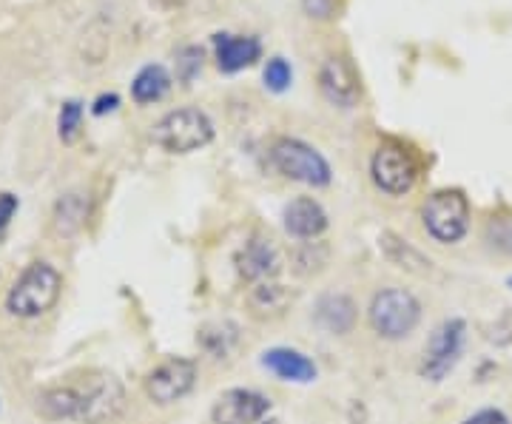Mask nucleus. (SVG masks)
<instances>
[{
    "instance_id": "1",
    "label": "nucleus",
    "mask_w": 512,
    "mask_h": 424,
    "mask_svg": "<svg viewBox=\"0 0 512 424\" xmlns=\"http://www.w3.org/2000/svg\"><path fill=\"white\" fill-rule=\"evenodd\" d=\"M37 407L49 419H74L83 424H106L126 407V390L111 373H89L83 385L46 390Z\"/></svg>"
},
{
    "instance_id": "2",
    "label": "nucleus",
    "mask_w": 512,
    "mask_h": 424,
    "mask_svg": "<svg viewBox=\"0 0 512 424\" xmlns=\"http://www.w3.org/2000/svg\"><path fill=\"white\" fill-rule=\"evenodd\" d=\"M60 288H63V279L49 262H32L12 285V291L6 296V308L23 319L46 314L57 302Z\"/></svg>"
},
{
    "instance_id": "23",
    "label": "nucleus",
    "mask_w": 512,
    "mask_h": 424,
    "mask_svg": "<svg viewBox=\"0 0 512 424\" xmlns=\"http://www.w3.org/2000/svg\"><path fill=\"white\" fill-rule=\"evenodd\" d=\"M291 77V66H288L282 57L268 60V66H265V86H268L271 92H285V89L291 86Z\"/></svg>"
},
{
    "instance_id": "29",
    "label": "nucleus",
    "mask_w": 512,
    "mask_h": 424,
    "mask_svg": "<svg viewBox=\"0 0 512 424\" xmlns=\"http://www.w3.org/2000/svg\"><path fill=\"white\" fill-rule=\"evenodd\" d=\"M262 424H282V422H276V419H268V422H262Z\"/></svg>"
},
{
    "instance_id": "26",
    "label": "nucleus",
    "mask_w": 512,
    "mask_h": 424,
    "mask_svg": "<svg viewBox=\"0 0 512 424\" xmlns=\"http://www.w3.org/2000/svg\"><path fill=\"white\" fill-rule=\"evenodd\" d=\"M461 424H510V419H507L501 410L487 407V410H478V413H473L470 419H464Z\"/></svg>"
},
{
    "instance_id": "3",
    "label": "nucleus",
    "mask_w": 512,
    "mask_h": 424,
    "mask_svg": "<svg viewBox=\"0 0 512 424\" xmlns=\"http://www.w3.org/2000/svg\"><path fill=\"white\" fill-rule=\"evenodd\" d=\"M424 231L441 245H456L470 231V203L458 188H441L421 205Z\"/></svg>"
},
{
    "instance_id": "24",
    "label": "nucleus",
    "mask_w": 512,
    "mask_h": 424,
    "mask_svg": "<svg viewBox=\"0 0 512 424\" xmlns=\"http://www.w3.org/2000/svg\"><path fill=\"white\" fill-rule=\"evenodd\" d=\"M177 66H180V80H183V83H191V80H194V74L200 72L202 52L200 49H183V52H180V60H177Z\"/></svg>"
},
{
    "instance_id": "7",
    "label": "nucleus",
    "mask_w": 512,
    "mask_h": 424,
    "mask_svg": "<svg viewBox=\"0 0 512 424\" xmlns=\"http://www.w3.org/2000/svg\"><path fill=\"white\" fill-rule=\"evenodd\" d=\"M464 319H444L436 331L430 333L424 353H421L419 373L430 382H441L450 370L456 368L461 348H464Z\"/></svg>"
},
{
    "instance_id": "20",
    "label": "nucleus",
    "mask_w": 512,
    "mask_h": 424,
    "mask_svg": "<svg viewBox=\"0 0 512 424\" xmlns=\"http://www.w3.org/2000/svg\"><path fill=\"white\" fill-rule=\"evenodd\" d=\"M86 220V203H83V197L80 194H69V197H63L60 203H57V214H55V225L60 234H74L80 225Z\"/></svg>"
},
{
    "instance_id": "11",
    "label": "nucleus",
    "mask_w": 512,
    "mask_h": 424,
    "mask_svg": "<svg viewBox=\"0 0 512 424\" xmlns=\"http://www.w3.org/2000/svg\"><path fill=\"white\" fill-rule=\"evenodd\" d=\"M319 86L333 106L350 109L359 100V74L348 57H330L319 72Z\"/></svg>"
},
{
    "instance_id": "16",
    "label": "nucleus",
    "mask_w": 512,
    "mask_h": 424,
    "mask_svg": "<svg viewBox=\"0 0 512 424\" xmlns=\"http://www.w3.org/2000/svg\"><path fill=\"white\" fill-rule=\"evenodd\" d=\"M316 319L319 325L330 333H350L356 325V305L345 294H328L316 305Z\"/></svg>"
},
{
    "instance_id": "22",
    "label": "nucleus",
    "mask_w": 512,
    "mask_h": 424,
    "mask_svg": "<svg viewBox=\"0 0 512 424\" xmlns=\"http://www.w3.org/2000/svg\"><path fill=\"white\" fill-rule=\"evenodd\" d=\"M80 123H83V106L77 100L63 103V109H60V140L74 143L77 134H80Z\"/></svg>"
},
{
    "instance_id": "27",
    "label": "nucleus",
    "mask_w": 512,
    "mask_h": 424,
    "mask_svg": "<svg viewBox=\"0 0 512 424\" xmlns=\"http://www.w3.org/2000/svg\"><path fill=\"white\" fill-rule=\"evenodd\" d=\"M15 211H18V197L15 194H0V231L9 225Z\"/></svg>"
},
{
    "instance_id": "21",
    "label": "nucleus",
    "mask_w": 512,
    "mask_h": 424,
    "mask_svg": "<svg viewBox=\"0 0 512 424\" xmlns=\"http://www.w3.org/2000/svg\"><path fill=\"white\" fill-rule=\"evenodd\" d=\"M487 242L501 254H512V214H493L487 222Z\"/></svg>"
},
{
    "instance_id": "17",
    "label": "nucleus",
    "mask_w": 512,
    "mask_h": 424,
    "mask_svg": "<svg viewBox=\"0 0 512 424\" xmlns=\"http://www.w3.org/2000/svg\"><path fill=\"white\" fill-rule=\"evenodd\" d=\"M293 296L285 285H276V282H256L248 294V308L254 311V316H276L288 308Z\"/></svg>"
},
{
    "instance_id": "14",
    "label": "nucleus",
    "mask_w": 512,
    "mask_h": 424,
    "mask_svg": "<svg viewBox=\"0 0 512 424\" xmlns=\"http://www.w3.org/2000/svg\"><path fill=\"white\" fill-rule=\"evenodd\" d=\"M239 274L251 282H268L279 274V254L271 245V240H262V237H254V240L245 242V248L239 251L237 257Z\"/></svg>"
},
{
    "instance_id": "5",
    "label": "nucleus",
    "mask_w": 512,
    "mask_h": 424,
    "mask_svg": "<svg viewBox=\"0 0 512 424\" xmlns=\"http://www.w3.org/2000/svg\"><path fill=\"white\" fill-rule=\"evenodd\" d=\"M370 328L382 339H404L416 331L421 319V305L416 296L404 288H384L370 302Z\"/></svg>"
},
{
    "instance_id": "12",
    "label": "nucleus",
    "mask_w": 512,
    "mask_h": 424,
    "mask_svg": "<svg viewBox=\"0 0 512 424\" xmlns=\"http://www.w3.org/2000/svg\"><path fill=\"white\" fill-rule=\"evenodd\" d=\"M282 220H285V231L296 240H316L328 228V214L313 197H299L285 205Z\"/></svg>"
},
{
    "instance_id": "15",
    "label": "nucleus",
    "mask_w": 512,
    "mask_h": 424,
    "mask_svg": "<svg viewBox=\"0 0 512 424\" xmlns=\"http://www.w3.org/2000/svg\"><path fill=\"white\" fill-rule=\"evenodd\" d=\"M214 46H217V66L228 74L251 66L254 60H259V52H262L256 37L217 35L214 37Z\"/></svg>"
},
{
    "instance_id": "9",
    "label": "nucleus",
    "mask_w": 512,
    "mask_h": 424,
    "mask_svg": "<svg viewBox=\"0 0 512 424\" xmlns=\"http://www.w3.org/2000/svg\"><path fill=\"white\" fill-rule=\"evenodd\" d=\"M197 385V362L185 356H171L146 376V393L157 405H174L185 399Z\"/></svg>"
},
{
    "instance_id": "18",
    "label": "nucleus",
    "mask_w": 512,
    "mask_h": 424,
    "mask_svg": "<svg viewBox=\"0 0 512 424\" xmlns=\"http://www.w3.org/2000/svg\"><path fill=\"white\" fill-rule=\"evenodd\" d=\"M168 89H171V77H168L163 66H146L143 72L134 77V83H131V94H134L137 103L163 100Z\"/></svg>"
},
{
    "instance_id": "28",
    "label": "nucleus",
    "mask_w": 512,
    "mask_h": 424,
    "mask_svg": "<svg viewBox=\"0 0 512 424\" xmlns=\"http://www.w3.org/2000/svg\"><path fill=\"white\" fill-rule=\"evenodd\" d=\"M117 103H120V97L117 94H103V97H97L94 100V114H106V111L117 109Z\"/></svg>"
},
{
    "instance_id": "13",
    "label": "nucleus",
    "mask_w": 512,
    "mask_h": 424,
    "mask_svg": "<svg viewBox=\"0 0 512 424\" xmlns=\"http://www.w3.org/2000/svg\"><path fill=\"white\" fill-rule=\"evenodd\" d=\"M262 368L274 373L282 382H296V385H308L316 379V365L302 351L293 348H271L262 353Z\"/></svg>"
},
{
    "instance_id": "19",
    "label": "nucleus",
    "mask_w": 512,
    "mask_h": 424,
    "mask_svg": "<svg viewBox=\"0 0 512 424\" xmlns=\"http://www.w3.org/2000/svg\"><path fill=\"white\" fill-rule=\"evenodd\" d=\"M382 251L390 262H396L399 268H407V271H413V274H427V271H430V259L421 257L416 248H410V245L404 240H399L396 234H382Z\"/></svg>"
},
{
    "instance_id": "10",
    "label": "nucleus",
    "mask_w": 512,
    "mask_h": 424,
    "mask_svg": "<svg viewBox=\"0 0 512 424\" xmlns=\"http://www.w3.org/2000/svg\"><path fill=\"white\" fill-rule=\"evenodd\" d=\"M271 413V399L259 390L231 388L211 407L214 424H256Z\"/></svg>"
},
{
    "instance_id": "4",
    "label": "nucleus",
    "mask_w": 512,
    "mask_h": 424,
    "mask_svg": "<svg viewBox=\"0 0 512 424\" xmlns=\"http://www.w3.org/2000/svg\"><path fill=\"white\" fill-rule=\"evenodd\" d=\"M151 140L168 154H191L214 140V123L200 109L168 111L151 131Z\"/></svg>"
},
{
    "instance_id": "6",
    "label": "nucleus",
    "mask_w": 512,
    "mask_h": 424,
    "mask_svg": "<svg viewBox=\"0 0 512 424\" xmlns=\"http://www.w3.org/2000/svg\"><path fill=\"white\" fill-rule=\"evenodd\" d=\"M271 163L279 174H285L288 180L313 185V188H325L330 183L328 160L308 143L282 137L271 148Z\"/></svg>"
},
{
    "instance_id": "30",
    "label": "nucleus",
    "mask_w": 512,
    "mask_h": 424,
    "mask_svg": "<svg viewBox=\"0 0 512 424\" xmlns=\"http://www.w3.org/2000/svg\"><path fill=\"white\" fill-rule=\"evenodd\" d=\"M507 285H510V288H512V277H510V279H507Z\"/></svg>"
},
{
    "instance_id": "8",
    "label": "nucleus",
    "mask_w": 512,
    "mask_h": 424,
    "mask_svg": "<svg viewBox=\"0 0 512 424\" xmlns=\"http://www.w3.org/2000/svg\"><path fill=\"white\" fill-rule=\"evenodd\" d=\"M373 183L382 188L390 197H402L407 191H413V185L419 180V166L416 157L399 143H382L373 154L370 163Z\"/></svg>"
},
{
    "instance_id": "25",
    "label": "nucleus",
    "mask_w": 512,
    "mask_h": 424,
    "mask_svg": "<svg viewBox=\"0 0 512 424\" xmlns=\"http://www.w3.org/2000/svg\"><path fill=\"white\" fill-rule=\"evenodd\" d=\"M305 12L316 20H328L336 9V0H302Z\"/></svg>"
}]
</instances>
